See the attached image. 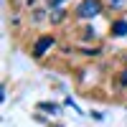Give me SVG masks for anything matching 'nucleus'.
Wrapping results in <instances>:
<instances>
[{"label":"nucleus","instance_id":"4","mask_svg":"<svg viewBox=\"0 0 127 127\" xmlns=\"http://www.w3.org/2000/svg\"><path fill=\"white\" fill-rule=\"evenodd\" d=\"M41 109H48V112H59V107H56V104H48V102H43V104H41Z\"/></svg>","mask_w":127,"mask_h":127},{"label":"nucleus","instance_id":"7","mask_svg":"<svg viewBox=\"0 0 127 127\" xmlns=\"http://www.w3.org/2000/svg\"><path fill=\"white\" fill-rule=\"evenodd\" d=\"M109 3H114V5H120V3H122V0H109Z\"/></svg>","mask_w":127,"mask_h":127},{"label":"nucleus","instance_id":"3","mask_svg":"<svg viewBox=\"0 0 127 127\" xmlns=\"http://www.w3.org/2000/svg\"><path fill=\"white\" fill-rule=\"evenodd\" d=\"M127 33V20H114L112 23V36H125Z\"/></svg>","mask_w":127,"mask_h":127},{"label":"nucleus","instance_id":"1","mask_svg":"<svg viewBox=\"0 0 127 127\" xmlns=\"http://www.w3.org/2000/svg\"><path fill=\"white\" fill-rule=\"evenodd\" d=\"M102 13V3L99 0H81L79 8H76V15L84 18V20H89V18H97Z\"/></svg>","mask_w":127,"mask_h":127},{"label":"nucleus","instance_id":"2","mask_svg":"<svg viewBox=\"0 0 127 127\" xmlns=\"http://www.w3.org/2000/svg\"><path fill=\"white\" fill-rule=\"evenodd\" d=\"M54 43H56V38H54V36H43V38H38V41H36V46H33V56L41 59V56H43Z\"/></svg>","mask_w":127,"mask_h":127},{"label":"nucleus","instance_id":"6","mask_svg":"<svg viewBox=\"0 0 127 127\" xmlns=\"http://www.w3.org/2000/svg\"><path fill=\"white\" fill-rule=\"evenodd\" d=\"M59 3H64V0H51V5H59Z\"/></svg>","mask_w":127,"mask_h":127},{"label":"nucleus","instance_id":"5","mask_svg":"<svg viewBox=\"0 0 127 127\" xmlns=\"http://www.w3.org/2000/svg\"><path fill=\"white\" fill-rule=\"evenodd\" d=\"M120 81H122V84H125V87H127V69L122 71V76H120Z\"/></svg>","mask_w":127,"mask_h":127}]
</instances>
